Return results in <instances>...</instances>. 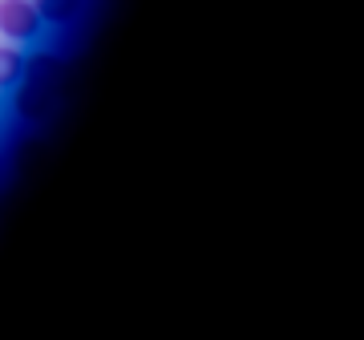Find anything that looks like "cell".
Segmentation results:
<instances>
[{
    "label": "cell",
    "mask_w": 364,
    "mask_h": 340,
    "mask_svg": "<svg viewBox=\"0 0 364 340\" xmlns=\"http://www.w3.org/2000/svg\"><path fill=\"white\" fill-rule=\"evenodd\" d=\"M61 81H65V61L57 53H37L33 61H25V73H21V85L13 97V114L25 122L49 118Z\"/></svg>",
    "instance_id": "cell-1"
},
{
    "label": "cell",
    "mask_w": 364,
    "mask_h": 340,
    "mask_svg": "<svg viewBox=\"0 0 364 340\" xmlns=\"http://www.w3.org/2000/svg\"><path fill=\"white\" fill-rule=\"evenodd\" d=\"M41 13L33 0H0V33L16 45H28V41L41 37Z\"/></svg>",
    "instance_id": "cell-2"
},
{
    "label": "cell",
    "mask_w": 364,
    "mask_h": 340,
    "mask_svg": "<svg viewBox=\"0 0 364 340\" xmlns=\"http://www.w3.org/2000/svg\"><path fill=\"white\" fill-rule=\"evenodd\" d=\"M37 4L41 21H49V25H73L85 9V0H33Z\"/></svg>",
    "instance_id": "cell-3"
},
{
    "label": "cell",
    "mask_w": 364,
    "mask_h": 340,
    "mask_svg": "<svg viewBox=\"0 0 364 340\" xmlns=\"http://www.w3.org/2000/svg\"><path fill=\"white\" fill-rule=\"evenodd\" d=\"M25 73V53H16L13 45H0V90L16 85Z\"/></svg>",
    "instance_id": "cell-4"
}]
</instances>
